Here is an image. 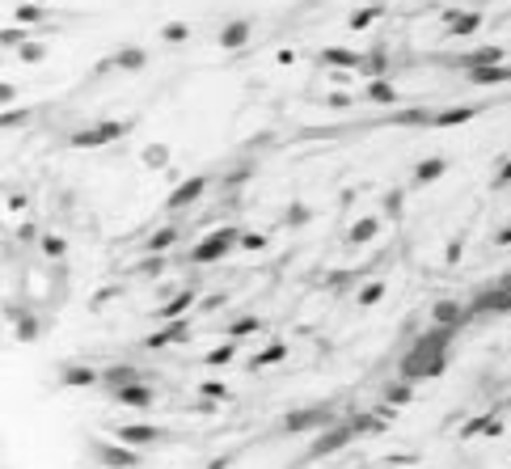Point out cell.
Masks as SVG:
<instances>
[{"mask_svg": "<svg viewBox=\"0 0 511 469\" xmlns=\"http://www.w3.org/2000/svg\"><path fill=\"white\" fill-rule=\"evenodd\" d=\"M452 339H457L452 326H431L427 334H419L414 347L402 355L398 377L410 381V385H414V381H436V377H444V368H448V351H452Z\"/></svg>", "mask_w": 511, "mask_h": 469, "instance_id": "6da1fadb", "label": "cell"}, {"mask_svg": "<svg viewBox=\"0 0 511 469\" xmlns=\"http://www.w3.org/2000/svg\"><path fill=\"white\" fill-rule=\"evenodd\" d=\"M330 423H338L334 402H309V406L288 410V415L279 419V432H283V436H317V432H326Z\"/></svg>", "mask_w": 511, "mask_h": 469, "instance_id": "7a4b0ae2", "label": "cell"}, {"mask_svg": "<svg viewBox=\"0 0 511 469\" xmlns=\"http://www.w3.org/2000/svg\"><path fill=\"white\" fill-rule=\"evenodd\" d=\"M359 440V432L351 427V419H338V423H330L326 432H317L313 440H309V449H304V457L300 461H326V457H334V453H343L347 444H355Z\"/></svg>", "mask_w": 511, "mask_h": 469, "instance_id": "3957f363", "label": "cell"}, {"mask_svg": "<svg viewBox=\"0 0 511 469\" xmlns=\"http://www.w3.org/2000/svg\"><path fill=\"white\" fill-rule=\"evenodd\" d=\"M237 241H241V229H211L195 250H190V262L195 267H211V262H220V258H228L233 250H237Z\"/></svg>", "mask_w": 511, "mask_h": 469, "instance_id": "277c9868", "label": "cell"}, {"mask_svg": "<svg viewBox=\"0 0 511 469\" xmlns=\"http://www.w3.org/2000/svg\"><path fill=\"white\" fill-rule=\"evenodd\" d=\"M131 131V123L127 118H110V123H93V127H80V131H72L68 135V144L72 148H106V144H114L118 135H127Z\"/></svg>", "mask_w": 511, "mask_h": 469, "instance_id": "5b68a950", "label": "cell"}, {"mask_svg": "<svg viewBox=\"0 0 511 469\" xmlns=\"http://www.w3.org/2000/svg\"><path fill=\"white\" fill-rule=\"evenodd\" d=\"M89 453L97 457V465L106 469H140L144 465V457H140V449H131V444H123V440H89Z\"/></svg>", "mask_w": 511, "mask_h": 469, "instance_id": "8992f818", "label": "cell"}, {"mask_svg": "<svg viewBox=\"0 0 511 469\" xmlns=\"http://www.w3.org/2000/svg\"><path fill=\"white\" fill-rule=\"evenodd\" d=\"M499 313H507L511 317V292L507 288H499V284L478 288L474 300H469V317H499Z\"/></svg>", "mask_w": 511, "mask_h": 469, "instance_id": "52a82bcc", "label": "cell"}, {"mask_svg": "<svg viewBox=\"0 0 511 469\" xmlns=\"http://www.w3.org/2000/svg\"><path fill=\"white\" fill-rule=\"evenodd\" d=\"M207 186H211V178L207 173H195V178H182L173 190H169V199H165V207L169 212H186V207H195L203 195H207Z\"/></svg>", "mask_w": 511, "mask_h": 469, "instance_id": "ba28073f", "label": "cell"}, {"mask_svg": "<svg viewBox=\"0 0 511 469\" xmlns=\"http://www.w3.org/2000/svg\"><path fill=\"white\" fill-rule=\"evenodd\" d=\"M110 402L114 406H127V410H152L156 406V394H152V385L148 381H140V385H123V389H110Z\"/></svg>", "mask_w": 511, "mask_h": 469, "instance_id": "9c48e42d", "label": "cell"}, {"mask_svg": "<svg viewBox=\"0 0 511 469\" xmlns=\"http://www.w3.org/2000/svg\"><path fill=\"white\" fill-rule=\"evenodd\" d=\"M114 440H123L131 449H152V444L165 440V432L152 427V423H123V427H114Z\"/></svg>", "mask_w": 511, "mask_h": 469, "instance_id": "30bf717a", "label": "cell"}, {"mask_svg": "<svg viewBox=\"0 0 511 469\" xmlns=\"http://www.w3.org/2000/svg\"><path fill=\"white\" fill-rule=\"evenodd\" d=\"M110 68H118V72H144L148 68V51L144 47H118L110 59L97 63V72H110Z\"/></svg>", "mask_w": 511, "mask_h": 469, "instance_id": "8fae6325", "label": "cell"}, {"mask_svg": "<svg viewBox=\"0 0 511 469\" xmlns=\"http://www.w3.org/2000/svg\"><path fill=\"white\" fill-rule=\"evenodd\" d=\"M250 38H254V21L250 17H233V21L220 25V47L224 51H245Z\"/></svg>", "mask_w": 511, "mask_h": 469, "instance_id": "7c38bea8", "label": "cell"}, {"mask_svg": "<svg viewBox=\"0 0 511 469\" xmlns=\"http://www.w3.org/2000/svg\"><path fill=\"white\" fill-rule=\"evenodd\" d=\"M448 169H452V161H448V157H423V161L414 165V173H410V190H423V186L440 182Z\"/></svg>", "mask_w": 511, "mask_h": 469, "instance_id": "4fadbf2b", "label": "cell"}, {"mask_svg": "<svg viewBox=\"0 0 511 469\" xmlns=\"http://www.w3.org/2000/svg\"><path fill=\"white\" fill-rule=\"evenodd\" d=\"M186 339H190V322L178 317V322H165L161 330H152V334L144 339V347H148V351H161V347H173V343H186Z\"/></svg>", "mask_w": 511, "mask_h": 469, "instance_id": "5bb4252c", "label": "cell"}, {"mask_svg": "<svg viewBox=\"0 0 511 469\" xmlns=\"http://www.w3.org/2000/svg\"><path fill=\"white\" fill-rule=\"evenodd\" d=\"M140 381H148V372L135 368V364H110V368H101V389L106 394L123 389V385H140Z\"/></svg>", "mask_w": 511, "mask_h": 469, "instance_id": "9a60e30c", "label": "cell"}, {"mask_svg": "<svg viewBox=\"0 0 511 469\" xmlns=\"http://www.w3.org/2000/svg\"><path fill=\"white\" fill-rule=\"evenodd\" d=\"M431 322H436V326L461 330V326L469 322V305H461V300H436V305H431Z\"/></svg>", "mask_w": 511, "mask_h": 469, "instance_id": "2e32d148", "label": "cell"}, {"mask_svg": "<svg viewBox=\"0 0 511 469\" xmlns=\"http://www.w3.org/2000/svg\"><path fill=\"white\" fill-rule=\"evenodd\" d=\"M444 25H448V38H469L482 30V13H461V8H448L444 13Z\"/></svg>", "mask_w": 511, "mask_h": 469, "instance_id": "e0dca14e", "label": "cell"}, {"mask_svg": "<svg viewBox=\"0 0 511 469\" xmlns=\"http://www.w3.org/2000/svg\"><path fill=\"white\" fill-rule=\"evenodd\" d=\"M59 385H63V389H89V385H101V372L89 368V364H63Z\"/></svg>", "mask_w": 511, "mask_h": 469, "instance_id": "ac0fdd59", "label": "cell"}, {"mask_svg": "<svg viewBox=\"0 0 511 469\" xmlns=\"http://www.w3.org/2000/svg\"><path fill=\"white\" fill-rule=\"evenodd\" d=\"M385 233V216H359L351 229H347V245H368L372 237Z\"/></svg>", "mask_w": 511, "mask_h": 469, "instance_id": "d6986e66", "label": "cell"}, {"mask_svg": "<svg viewBox=\"0 0 511 469\" xmlns=\"http://www.w3.org/2000/svg\"><path fill=\"white\" fill-rule=\"evenodd\" d=\"M482 114V106H448V110H436L431 127H465Z\"/></svg>", "mask_w": 511, "mask_h": 469, "instance_id": "ffe728a7", "label": "cell"}, {"mask_svg": "<svg viewBox=\"0 0 511 469\" xmlns=\"http://www.w3.org/2000/svg\"><path fill=\"white\" fill-rule=\"evenodd\" d=\"M190 305H195V288H182V292H173V296H169V305H161V309H156V317H161V322H178V317H186V313H190Z\"/></svg>", "mask_w": 511, "mask_h": 469, "instance_id": "44dd1931", "label": "cell"}, {"mask_svg": "<svg viewBox=\"0 0 511 469\" xmlns=\"http://www.w3.org/2000/svg\"><path fill=\"white\" fill-rule=\"evenodd\" d=\"M321 63H334V68H364V51H351V47H326L321 55H317Z\"/></svg>", "mask_w": 511, "mask_h": 469, "instance_id": "7402d4cb", "label": "cell"}, {"mask_svg": "<svg viewBox=\"0 0 511 469\" xmlns=\"http://www.w3.org/2000/svg\"><path fill=\"white\" fill-rule=\"evenodd\" d=\"M178 237H182V229H178V224H165V229H156V233L144 241V254H165V250L178 245Z\"/></svg>", "mask_w": 511, "mask_h": 469, "instance_id": "603a6c76", "label": "cell"}, {"mask_svg": "<svg viewBox=\"0 0 511 469\" xmlns=\"http://www.w3.org/2000/svg\"><path fill=\"white\" fill-rule=\"evenodd\" d=\"M381 402H385V406H410V402H414V385L398 377V381H389V385L381 389Z\"/></svg>", "mask_w": 511, "mask_h": 469, "instance_id": "cb8c5ba5", "label": "cell"}, {"mask_svg": "<svg viewBox=\"0 0 511 469\" xmlns=\"http://www.w3.org/2000/svg\"><path fill=\"white\" fill-rule=\"evenodd\" d=\"M499 432H503L499 415H478V419H469V423L461 427V440H474V436H499Z\"/></svg>", "mask_w": 511, "mask_h": 469, "instance_id": "d4e9b609", "label": "cell"}, {"mask_svg": "<svg viewBox=\"0 0 511 469\" xmlns=\"http://www.w3.org/2000/svg\"><path fill=\"white\" fill-rule=\"evenodd\" d=\"M507 55H503V47H482V51H469V55H461V68L469 72V68H491V63H503Z\"/></svg>", "mask_w": 511, "mask_h": 469, "instance_id": "484cf974", "label": "cell"}, {"mask_svg": "<svg viewBox=\"0 0 511 469\" xmlns=\"http://www.w3.org/2000/svg\"><path fill=\"white\" fill-rule=\"evenodd\" d=\"M431 118H436L431 106H414V110H398L389 123H393V127H431Z\"/></svg>", "mask_w": 511, "mask_h": 469, "instance_id": "4316f807", "label": "cell"}, {"mask_svg": "<svg viewBox=\"0 0 511 469\" xmlns=\"http://www.w3.org/2000/svg\"><path fill=\"white\" fill-rule=\"evenodd\" d=\"M364 76H372V80H385L389 76V51L385 47H376V51H368L364 55V68H359Z\"/></svg>", "mask_w": 511, "mask_h": 469, "instance_id": "83f0119b", "label": "cell"}, {"mask_svg": "<svg viewBox=\"0 0 511 469\" xmlns=\"http://www.w3.org/2000/svg\"><path fill=\"white\" fill-rule=\"evenodd\" d=\"M381 17H385V4H372V0H368L364 8H355V13L347 17V25H351V30H368V25L381 21Z\"/></svg>", "mask_w": 511, "mask_h": 469, "instance_id": "f1b7e54d", "label": "cell"}, {"mask_svg": "<svg viewBox=\"0 0 511 469\" xmlns=\"http://www.w3.org/2000/svg\"><path fill=\"white\" fill-rule=\"evenodd\" d=\"M368 102H376V106H398L393 80H389V76H385V80H372V85H368Z\"/></svg>", "mask_w": 511, "mask_h": 469, "instance_id": "f546056e", "label": "cell"}, {"mask_svg": "<svg viewBox=\"0 0 511 469\" xmlns=\"http://www.w3.org/2000/svg\"><path fill=\"white\" fill-rule=\"evenodd\" d=\"M283 360H288V347H283V343H266V347L250 360V368H266V364H283Z\"/></svg>", "mask_w": 511, "mask_h": 469, "instance_id": "4dcf8cb0", "label": "cell"}, {"mask_svg": "<svg viewBox=\"0 0 511 469\" xmlns=\"http://www.w3.org/2000/svg\"><path fill=\"white\" fill-rule=\"evenodd\" d=\"M258 330H262V322H258V317H254V313H245V317H237V322H233V326H228V330H224V334H228V339H237V343H241V339H250V334H258Z\"/></svg>", "mask_w": 511, "mask_h": 469, "instance_id": "1f68e13d", "label": "cell"}, {"mask_svg": "<svg viewBox=\"0 0 511 469\" xmlns=\"http://www.w3.org/2000/svg\"><path fill=\"white\" fill-rule=\"evenodd\" d=\"M186 38H190V21H165V25H161V42L178 47V42H186Z\"/></svg>", "mask_w": 511, "mask_h": 469, "instance_id": "d6a6232c", "label": "cell"}, {"mask_svg": "<svg viewBox=\"0 0 511 469\" xmlns=\"http://www.w3.org/2000/svg\"><path fill=\"white\" fill-rule=\"evenodd\" d=\"M131 271H135V275H144V279H156V275L165 271V254H144Z\"/></svg>", "mask_w": 511, "mask_h": 469, "instance_id": "836d02e7", "label": "cell"}, {"mask_svg": "<svg viewBox=\"0 0 511 469\" xmlns=\"http://www.w3.org/2000/svg\"><path fill=\"white\" fill-rule=\"evenodd\" d=\"M381 300H385V279H376V284L359 288V296H355V305H359V309H372V305H381Z\"/></svg>", "mask_w": 511, "mask_h": 469, "instance_id": "e575fe53", "label": "cell"}, {"mask_svg": "<svg viewBox=\"0 0 511 469\" xmlns=\"http://www.w3.org/2000/svg\"><path fill=\"white\" fill-rule=\"evenodd\" d=\"M233 355H237V339H224L216 351H207V368H224Z\"/></svg>", "mask_w": 511, "mask_h": 469, "instance_id": "d590c367", "label": "cell"}, {"mask_svg": "<svg viewBox=\"0 0 511 469\" xmlns=\"http://www.w3.org/2000/svg\"><path fill=\"white\" fill-rule=\"evenodd\" d=\"M144 165L148 169H165L169 165V144H148L144 148Z\"/></svg>", "mask_w": 511, "mask_h": 469, "instance_id": "8d00e7d4", "label": "cell"}, {"mask_svg": "<svg viewBox=\"0 0 511 469\" xmlns=\"http://www.w3.org/2000/svg\"><path fill=\"white\" fill-rule=\"evenodd\" d=\"M17 59H21V63H42V59H47V42H34V38H30L25 47H17Z\"/></svg>", "mask_w": 511, "mask_h": 469, "instance_id": "74e56055", "label": "cell"}, {"mask_svg": "<svg viewBox=\"0 0 511 469\" xmlns=\"http://www.w3.org/2000/svg\"><path fill=\"white\" fill-rule=\"evenodd\" d=\"M406 212V190H389L385 195V220H402Z\"/></svg>", "mask_w": 511, "mask_h": 469, "instance_id": "f35d334b", "label": "cell"}, {"mask_svg": "<svg viewBox=\"0 0 511 469\" xmlns=\"http://www.w3.org/2000/svg\"><path fill=\"white\" fill-rule=\"evenodd\" d=\"M38 245H42V254H47V258H63V254H68V241H63V237H55V233H47Z\"/></svg>", "mask_w": 511, "mask_h": 469, "instance_id": "ab89813d", "label": "cell"}, {"mask_svg": "<svg viewBox=\"0 0 511 469\" xmlns=\"http://www.w3.org/2000/svg\"><path fill=\"white\" fill-rule=\"evenodd\" d=\"M25 42H30V30H25V25H8V30H4V47H8V51H17V47H25Z\"/></svg>", "mask_w": 511, "mask_h": 469, "instance_id": "60d3db41", "label": "cell"}, {"mask_svg": "<svg viewBox=\"0 0 511 469\" xmlns=\"http://www.w3.org/2000/svg\"><path fill=\"white\" fill-rule=\"evenodd\" d=\"M237 250H254V254H258V250H266V233H254V229L245 233V229H241V241H237Z\"/></svg>", "mask_w": 511, "mask_h": 469, "instance_id": "b9f144b4", "label": "cell"}, {"mask_svg": "<svg viewBox=\"0 0 511 469\" xmlns=\"http://www.w3.org/2000/svg\"><path fill=\"white\" fill-rule=\"evenodd\" d=\"M304 220H309V207H304V203H292V207H288V216H283V224H288V229H296V224H304Z\"/></svg>", "mask_w": 511, "mask_h": 469, "instance_id": "7bdbcfd3", "label": "cell"}, {"mask_svg": "<svg viewBox=\"0 0 511 469\" xmlns=\"http://www.w3.org/2000/svg\"><path fill=\"white\" fill-rule=\"evenodd\" d=\"M199 394H203L207 402H216V398H228V389H224L220 381H203V385H199Z\"/></svg>", "mask_w": 511, "mask_h": 469, "instance_id": "ee69618b", "label": "cell"}, {"mask_svg": "<svg viewBox=\"0 0 511 469\" xmlns=\"http://www.w3.org/2000/svg\"><path fill=\"white\" fill-rule=\"evenodd\" d=\"M25 118H30V110H4V118H0V123H4V131H13V127H21Z\"/></svg>", "mask_w": 511, "mask_h": 469, "instance_id": "f6af8a7d", "label": "cell"}, {"mask_svg": "<svg viewBox=\"0 0 511 469\" xmlns=\"http://www.w3.org/2000/svg\"><path fill=\"white\" fill-rule=\"evenodd\" d=\"M34 334H38V322L21 317V322H17V339H21V343H34Z\"/></svg>", "mask_w": 511, "mask_h": 469, "instance_id": "bcb514c9", "label": "cell"}, {"mask_svg": "<svg viewBox=\"0 0 511 469\" xmlns=\"http://www.w3.org/2000/svg\"><path fill=\"white\" fill-rule=\"evenodd\" d=\"M38 17H42L38 4H17V21H38Z\"/></svg>", "mask_w": 511, "mask_h": 469, "instance_id": "7dc6e473", "label": "cell"}, {"mask_svg": "<svg viewBox=\"0 0 511 469\" xmlns=\"http://www.w3.org/2000/svg\"><path fill=\"white\" fill-rule=\"evenodd\" d=\"M461 250H465V237H452V245H448V262H461Z\"/></svg>", "mask_w": 511, "mask_h": 469, "instance_id": "c3c4849f", "label": "cell"}, {"mask_svg": "<svg viewBox=\"0 0 511 469\" xmlns=\"http://www.w3.org/2000/svg\"><path fill=\"white\" fill-rule=\"evenodd\" d=\"M495 186H511V157L503 161V169L495 173Z\"/></svg>", "mask_w": 511, "mask_h": 469, "instance_id": "681fc988", "label": "cell"}, {"mask_svg": "<svg viewBox=\"0 0 511 469\" xmlns=\"http://www.w3.org/2000/svg\"><path fill=\"white\" fill-rule=\"evenodd\" d=\"M13 97H17V89H13V85H8V80H4V85H0V102H4V110H8V106H13Z\"/></svg>", "mask_w": 511, "mask_h": 469, "instance_id": "f907efd6", "label": "cell"}, {"mask_svg": "<svg viewBox=\"0 0 511 469\" xmlns=\"http://www.w3.org/2000/svg\"><path fill=\"white\" fill-rule=\"evenodd\" d=\"M495 245H503V250H507V245H511V224H503V229L495 233Z\"/></svg>", "mask_w": 511, "mask_h": 469, "instance_id": "816d5d0a", "label": "cell"}, {"mask_svg": "<svg viewBox=\"0 0 511 469\" xmlns=\"http://www.w3.org/2000/svg\"><path fill=\"white\" fill-rule=\"evenodd\" d=\"M21 207H25V195H21V190H13V195H8V212H21Z\"/></svg>", "mask_w": 511, "mask_h": 469, "instance_id": "f5cc1de1", "label": "cell"}, {"mask_svg": "<svg viewBox=\"0 0 511 469\" xmlns=\"http://www.w3.org/2000/svg\"><path fill=\"white\" fill-rule=\"evenodd\" d=\"M228 465H233V457H216V461H211L207 469H228Z\"/></svg>", "mask_w": 511, "mask_h": 469, "instance_id": "db71d44e", "label": "cell"}, {"mask_svg": "<svg viewBox=\"0 0 511 469\" xmlns=\"http://www.w3.org/2000/svg\"><path fill=\"white\" fill-rule=\"evenodd\" d=\"M495 284H499V288H507V292H511V271H507V275H499Z\"/></svg>", "mask_w": 511, "mask_h": 469, "instance_id": "11a10c76", "label": "cell"}, {"mask_svg": "<svg viewBox=\"0 0 511 469\" xmlns=\"http://www.w3.org/2000/svg\"><path fill=\"white\" fill-rule=\"evenodd\" d=\"M372 4H385V0H372Z\"/></svg>", "mask_w": 511, "mask_h": 469, "instance_id": "9f6ffc18", "label": "cell"}]
</instances>
